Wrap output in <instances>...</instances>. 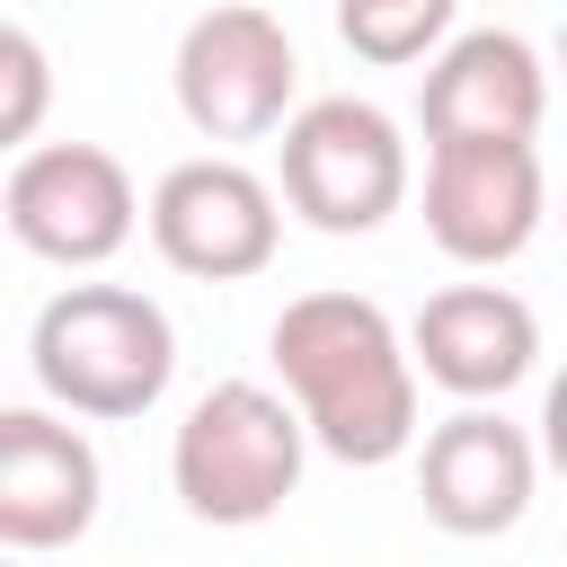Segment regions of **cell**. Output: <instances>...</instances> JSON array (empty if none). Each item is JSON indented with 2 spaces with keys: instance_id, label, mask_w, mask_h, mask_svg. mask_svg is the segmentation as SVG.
Listing matches in <instances>:
<instances>
[{
  "instance_id": "1",
  "label": "cell",
  "mask_w": 567,
  "mask_h": 567,
  "mask_svg": "<svg viewBox=\"0 0 567 567\" xmlns=\"http://www.w3.org/2000/svg\"><path fill=\"white\" fill-rule=\"evenodd\" d=\"M266 354L310 425V443L346 470H381L416 443V346L363 292H301L275 310Z\"/></svg>"
},
{
  "instance_id": "2",
  "label": "cell",
  "mask_w": 567,
  "mask_h": 567,
  "mask_svg": "<svg viewBox=\"0 0 567 567\" xmlns=\"http://www.w3.org/2000/svg\"><path fill=\"white\" fill-rule=\"evenodd\" d=\"M27 372L62 416H151L177 372V328L133 284H71L27 328Z\"/></svg>"
},
{
  "instance_id": "3",
  "label": "cell",
  "mask_w": 567,
  "mask_h": 567,
  "mask_svg": "<svg viewBox=\"0 0 567 567\" xmlns=\"http://www.w3.org/2000/svg\"><path fill=\"white\" fill-rule=\"evenodd\" d=\"M301 461H310V425L292 408V390H266V381H213L177 443H168V487L195 523L213 532H257L284 514V496L301 487Z\"/></svg>"
},
{
  "instance_id": "4",
  "label": "cell",
  "mask_w": 567,
  "mask_h": 567,
  "mask_svg": "<svg viewBox=\"0 0 567 567\" xmlns=\"http://www.w3.org/2000/svg\"><path fill=\"white\" fill-rule=\"evenodd\" d=\"M275 186L284 204L328 230V239H363L408 204V142L372 97H310L284 124L275 151Z\"/></svg>"
},
{
  "instance_id": "5",
  "label": "cell",
  "mask_w": 567,
  "mask_h": 567,
  "mask_svg": "<svg viewBox=\"0 0 567 567\" xmlns=\"http://www.w3.org/2000/svg\"><path fill=\"white\" fill-rule=\"evenodd\" d=\"M168 80H177V115H186L204 142H266V133L292 124L284 106H292L301 53H292V35H284L275 9L221 0V9H204V18L177 35Z\"/></svg>"
},
{
  "instance_id": "6",
  "label": "cell",
  "mask_w": 567,
  "mask_h": 567,
  "mask_svg": "<svg viewBox=\"0 0 567 567\" xmlns=\"http://www.w3.org/2000/svg\"><path fill=\"white\" fill-rule=\"evenodd\" d=\"M142 213L151 204L133 195V177H124V159L106 142H35V151L9 159V186H0L9 239L27 257H44V266H71V275L106 266L133 239Z\"/></svg>"
},
{
  "instance_id": "7",
  "label": "cell",
  "mask_w": 567,
  "mask_h": 567,
  "mask_svg": "<svg viewBox=\"0 0 567 567\" xmlns=\"http://www.w3.org/2000/svg\"><path fill=\"white\" fill-rule=\"evenodd\" d=\"M151 248L195 284H248L284 248V186L239 159H177L151 186Z\"/></svg>"
},
{
  "instance_id": "8",
  "label": "cell",
  "mask_w": 567,
  "mask_h": 567,
  "mask_svg": "<svg viewBox=\"0 0 567 567\" xmlns=\"http://www.w3.org/2000/svg\"><path fill=\"white\" fill-rule=\"evenodd\" d=\"M549 221L532 142H425V239L452 266H505Z\"/></svg>"
},
{
  "instance_id": "9",
  "label": "cell",
  "mask_w": 567,
  "mask_h": 567,
  "mask_svg": "<svg viewBox=\"0 0 567 567\" xmlns=\"http://www.w3.org/2000/svg\"><path fill=\"white\" fill-rule=\"evenodd\" d=\"M532 487H540V443L496 416L487 399H470L461 416H443L416 452V496H425V523H443L452 540H496L532 514Z\"/></svg>"
},
{
  "instance_id": "10",
  "label": "cell",
  "mask_w": 567,
  "mask_h": 567,
  "mask_svg": "<svg viewBox=\"0 0 567 567\" xmlns=\"http://www.w3.org/2000/svg\"><path fill=\"white\" fill-rule=\"evenodd\" d=\"M97 496H106V470H97V443L71 416H53V408L0 416V549L44 558V549L89 540Z\"/></svg>"
},
{
  "instance_id": "11",
  "label": "cell",
  "mask_w": 567,
  "mask_h": 567,
  "mask_svg": "<svg viewBox=\"0 0 567 567\" xmlns=\"http://www.w3.org/2000/svg\"><path fill=\"white\" fill-rule=\"evenodd\" d=\"M549 115V62L514 27H470L425 62L416 124L425 142H532Z\"/></svg>"
},
{
  "instance_id": "12",
  "label": "cell",
  "mask_w": 567,
  "mask_h": 567,
  "mask_svg": "<svg viewBox=\"0 0 567 567\" xmlns=\"http://www.w3.org/2000/svg\"><path fill=\"white\" fill-rule=\"evenodd\" d=\"M408 346H416V372L470 408V399H505L514 381H532V363H540V319H532V301L505 292V284H443V292L408 319Z\"/></svg>"
},
{
  "instance_id": "13",
  "label": "cell",
  "mask_w": 567,
  "mask_h": 567,
  "mask_svg": "<svg viewBox=\"0 0 567 567\" xmlns=\"http://www.w3.org/2000/svg\"><path fill=\"white\" fill-rule=\"evenodd\" d=\"M452 18H461V0H337L346 53H354V62H381V71L434 62V53L452 44Z\"/></svg>"
},
{
  "instance_id": "14",
  "label": "cell",
  "mask_w": 567,
  "mask_h": 567,
  "mask_svg": "<svg viewBox=\"0 0 567 567\" xmlns=\"http://www.w3.org/2000/svg\"><path fill=\"white\" fill-rule=\"evenodd\" d=\"M0 80H9V106H0V142L9 151H35V124H44V44L35 27H9L0 35Z\"/></svg>"
},
{
  "instance_id": "15",
  "label": "cell",
  "mask_w": 567,
  "mask_h": 567,
  "mask_svg": "<svg viewBox=\"0 0 567 567\" xmlns=\"http://www.w3.org/2000/svg\"><path fill=\"white\" fill-rule=\"evenodd\" d=\"M540 461L567 478V372L549 381V399H540Z\"/></svg>"
},
{
  "instance_id": "16",
  "label": "cell",
  "mask_w": 567,
  "mask_h": 567,
  "mask_svg": "<svg viewBox=\"0 0 567 567\" xmlns=\"http://www.w3.org/2000/svg\"><path fill=\"white\" fill-rule=\"evenodd\" d=\"M558 71H567V27H558Z\"/></svg>"
},
{
  "instance_id": "17",
  "label": "cell",
  "mask_w": 567,
  "mask_h": 567,
  "mask_svg": "<svg viewBox=\"0 0 567 567\" xmlns=\"http://www.w3.org/2000/svg\"><path fill=\"white\" fill-rule=\"evenodd\" d=\"M9 567H27V549H9Z\"/></svg>"
},
{
  "instance_id": "18",
  "label": "cell",
  "mask_w": 567,
  "mask_h": 567,
  "mask_svg": "<svg viewBox=\"0 0 567 567\" xmlns=\"http://www.w3.org/2000/svg\"><path fill=\"white\" fill-rule=\"evenodd\" d=\"M558 221H567V204H558Z\"/></svg>"
}]
</instances>
